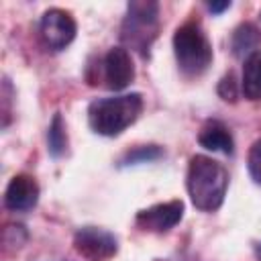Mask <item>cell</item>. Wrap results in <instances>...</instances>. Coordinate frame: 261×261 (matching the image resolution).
<instances>
[{"label":"cell","instance_id":"obj_1","mask_svg":"<svg viewBox=\"0 0 261 261\" xmlns=\"http://www.w3.org/2000/svg\"><path fill=\"white\" fill-rule=\"evenodd\" d=\"M192 204L202 212H216L226 196L228 171L222 163L208 155H194L188 165L186 177Z\"/></svg>","mask_w":261,"mask_h":261},{"label":"cell","instance_id":"obj_2","mask_svg":"<svg viewBox=\"0 0 261 261\" xmlns=\"http://www.w3.org/2000/svg\"><path fill=\"white\" fill-rule=\"evenodd\" d=\"M143 110V96L139 92L96 98L88 106V122L96 135L118 137L128 128Z\"/></svg>","mask_w":261,"mask_h":261},{"label":"cell","instance_id":"obj_3","mask_svg":"<svg viewBox=\"0 0 261 261\" xmlns=\"http://www.w3.org/2000/svg\"><path fill=\"white\" fill-rule=\"evenodd\" d=\"M159 33V4L155 0H130L126 4V14L120 24V41L139 51L143 57Z\"/></svg>","mask_w":261,"mask_h":261},{"label":"cell","instance_id":"obj_4","mask_svg":"<svg viewBox=\"0 0 261 261\" xmlns=\"http://www.w3.org/2000/svg\"><path fill=\"white\" fill-rule=\"evenodd\" d=\"M173 53L177 67L188 77L202 75L212 63V45L202 27L194 20L184 22L173 33Z\"/></svg>","mask_w":261,"mask_h":261},{"label":"cell","instance_id":"obj_5","mask_svg":"<svg viewBox=\"0 0 261 261\" xmlns=\"http://www.w3.org/2000/svg\"><path fill=\"white\" fill-rule=\"evenodd\" d=\"M77 33V24L73 16L61 8H49L43 12L39 20V35L43 45L49 51H61L65 49Z\"/></svg>","mask_w":261,"mask_h":261},{"label":"cell","instance_id":"obj_6","mask_svg":"<svg viewBox=\"0 0 261 261\" xmlns=\"http://www.w3.org/2000/svg\"><path fill=\"white\" fill-rule=\"evenodd\" d=\"M73 249L88 261H108L118 251L116 237L100 226H82L73 234Z\"/></svg>","mask_w":261,"mask_h":261},{"label":"cell","instance_id":"obj_7","mask_svg":"<svg viewBox=\"0 0 261 261\" xmlns=\"http://www.w3.org/2000/svg\"><path fill=\"white\" fill-rule=\"evenodd\" d=\"M184 216V202L181 200H169L155 204L151 208H145L137 214L135 222L141 230L149 232H165L173 228Z\"/></svg>","mask_w":261,"mask_h":261},{"label":"cell","instance_id":"obj_8","mask_svg":"<svg viewBox=\"0 0 261 261\" xmlns=\"http://www.w3.org/2000/svg\"><path fill=\"white\" fill-rule=\"evenodd\" d=\"M102 69H104V82L110 90L120 92L124 90L133 77H135V65L130 59V53L124 47H112L102 61Z\"/></svg>","mask_w":261,"mask_h":261},{"label":"cell","instance_id":"obj_9","mask_svg":"<svg viewBox=\"0 0 261 261\" xmlns=\"http://www.w3.org/2000/svg\"><path fill=\"white\" fill-rule=\"evenodd\" d=\"M37 202H39V186L31 175L18 173L8 181L6 192H4V206L8 210L27 212L35 208Z\"/></svg>","mask_w":261,"mask_h":261},{"label":"cell","instance_id":"obj_10","mask_svg":"<svg viewBox=\"0 0 261 261\" xmlns=\"http://www.w3.org/2000/svg\"><path fill=\"white\" fill-rule=\"evenodd\" d=\"M198 143L200 147L212 151V153H224V155H230L234 151V143H232V137L228 133V128L220 122V120H208L200 135H198Z\"/></svg>","mask_w":261,"mask_h":261},{"label":"cell","instance_id":"obj_11","mask_svg":"<svg viewBox=\"0 0 261 261\" xmlns=\"http://www.w3.org/2000/svg\"><path fill=\"white\" fill-rule=\"evenodd\" d=\"M241 92L247 100H261V49L243 61Z\"/></svg>","mask_w":261,"mask_h":261},{"label":"cell","instance_id":"obj_12","mask_svg":"<svg viewBox=\"0 0 261 261\" xmlns=\"http://www.w3.org/2000/svg\"><path fill=\"white\" fill-rule=\"evenodd\" d=\"M259 45H261V35H259V31H257V27L251 24V22L239 24V27L234 29L232 37H230V49H232V53H234L237 57H241L243 61H245L251 53L259 51V49H257Z\"/></svg>","mask_w":261,"mask_h":261},{"label":"cell","instance_id":"obj_13","mask_svg":"<svg viewBox=\"0 0 261 261\" xmlns=\"http://www.w3.org/2000/svg\"><path fill=\"white\" fill-rule=\"evenodd\" d=\"M47 151L53 159H59L67 151V130L61 112H55L47 128Z\"/></svg>","mask_w":261,"mask_h":261},{"label":"cell","instance_id":"obj_14","mask_svg":"<svg viewBox=\"0 0 261 261\" xmlns=\"http://www.w3.org/2000/svg\"><path fill=\"white\" fill-rule=\"evenodd\" d=\"M163 157V149L159 145H141L135 147L130 151H126L120 159H118V167H130V165H139V163H151Z\"/></svg>","mask_w":261,"mask_h":261},{"label":"cell","instance_id":"obj_15","mask_svg":"<svg viewBox=\"0 0 261 261\" xmlns=\"http://www.w3.org/2000/svg\"><path fill=\"white\" fill-rule=\"evenodd\" d=\"M247 169H249L251 179L261 186V139H257V141L251 145V149H249Z\"/></svg>","mask_w":261,"mask_h":261},{"label":"cell","instance_id":"obj_16","mask_svg":"<svg viewBox=\"0 0 261 261\" xmlns=\"http://www.w3.org/2000/svg\"><path fill=\"white\" fill-rule=\"evenodd\" d=\"M218 96L226 102H234L239 98V88H237V80L234 73L228 71L220 82H218Z\"/></svg>","mask_w":261,"mask_h":261},{"label":"cell","instance_id":"obj_17","mask_svg":"<svg viewBox=\"0 0 261 261\" xmlns=\"http://www.w3.org/2000/svg\"><path fill=\"white\" fill-rule=\"evenodd\" d=\"M206 6H208V10H210L212 14H222L224 10H228V8H230V0H222V2H208Z\"/></svg>","mask_w":261,"mask_h":261},{"label":"cell","instance_id":"obj_18","mask_svg":"<svg viewBox=\"0 0 261 261\" xmlns=\"http://www.w3.org/2000/svg\"><path fill=\"white\" fill-rule=\"evenodd\" d=\"M255 255H257V259L261 261V243H257V245H255Z\"/></svg>","mask_w":261,"mask_h":261},{"label":"cell","instance_id":"obj_19","mask_svg":"<svg viewBox=\"0 0 261 261\" xmlns=\"http://www.w3.org/2000/svg\"><path fill=\"white\" fill-rule=\"evenodd\" d=\"M259 16H261V14H259Z\"/></svg>","mask_w":261,"mask_h":261}]
</instances>
